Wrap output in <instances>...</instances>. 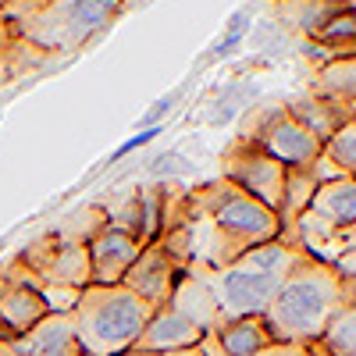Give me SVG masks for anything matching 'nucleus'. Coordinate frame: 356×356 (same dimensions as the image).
Segmentation results:
<instances>
[{
    "instance_id": "obj_1",
    "label": "nucleus",
    "mask_w": 356,
    "mask_h": 356,
    "mask_svg": "<svg viewBox=\"0 0 356 356\" xmlns=\"http://www.w3.org/2000/svg\"><path fill=\"white\" fill-rule=\"evenodd\" d=\"M349 303H356V282L339 278L332 264L303 257L260 317L278 346H307Z\"/></svg>"
},
{
    "instance_id": "obj_2",
    "label": "nucleus",
    "mask_w": 356,
    "mask_h": 356,
    "mask_svg": "<svg viewBox=\"0 0 356 356\" xmlns=\"http://www.w3.org/2000/svg\"><path fill=\"white\" fill-rule=\"evenodd\" d=\"M307 253L300 246L289 243H264L246 250L243 257H235L225 267H186L189 275H196L211 300L218 303V314L225 321L232 317H260L267 310V303L275 300V292L282 289V282L292 275V267L300 264Z\"/></svg>"
},
{
    "instance_id": "obj_3",
    "label": "nucleus",
    "mask_w": 356,
    "mask_h": 356,
    "mask_svg": "<svg viewBox=\"0 0 356 356\" xmlns=\"http://www.w3.org/2000/svg\"><path fill=\"white\" fill-rule=\"evenodd\" d=\"M150 314L125 285H86L72 310L79 356H118L132 349Z\"/></svg>"
},
{
    "instance_id": "obj_4",
    "label": "nucleus",
    "mask_w": 356,
    "mask_h": 356,
    "mask_svg": "<svg viewBox=\"0 0 356 356\" xmlns=\"http://www.w3.org/2000/svg\"><path fill=\"white\" fill-rule=\"evenodd\" d=\"M129 0H47L29 18L15 22V36L25 40L50 57L79 54L89 40H97L104 29L122 15Z\"/></svg>"
},
{
    "instance_id": "obj_5",
    "label": "nucleus",
    "mask_w": 356,
    "mask_h": 356,
    "mask_svg": "<svg viewBox=\"0 0 356 356\" xmlns=\"http://www.w3.org/2000/svg\"><path fill=\"white\" fill-rule=\"evenodd\" d=\"M0 278L22 282L29 289H86L89 285V253L86 243L65 239L57 228L36 235L33 243H25L11 260L0 264Z\"/></svg>"
},
{
    "instance_id": "obj_6",
    "label": "nucleus",
    "mask_w": 356,
    "mask_h": 356,
    "mask_svg": "<svg viewBox=\"0 0 356 356\" xmlns=\"http://www.w3.org/2000/svg\"><path fill=\"white\" fill-rule=\"evenodd\" d=\"M243 139L253 143L257 150H264L267 157H275L282 168H314V161L321 157V146H324L285 107H271V111L257 114L250 129L243 132Z\"/></svg>"
},
{
    "instance_id": "obj_7",
    "label": "nucleus",
    "mask_w": 356,
    "mask_h": 356,
    "mask_svg": "<svg viewBox=\"0 0 356 356\" xmlns=\"http://www.w3.org/2000/svg\"><path fill=\"white\" fill-rule=\"evenodd\" d=\"M221 178L232 182L235 189H243L246 196L260 200L267 211H275V214L282 211L285 168L275 157H267L264 150H257L253 143H246L243 136L221 154Z\"/></svg>"
},
{
    "instance_id": "obj_8",
    "label": "nucleus",
    "mask_w": 356,
    "mask_h": 356,
    "mask_svg": "<svg viewBox=\"0 0 356 356\" xmlns=\"http://www.w3.org/2000/svg\"><path fill=\"white\" fill-rule=\"evenodd\" d=\"M178 278H182V267H178L157 243H146L139 250V257L132 260V267L125 271L122 285L129 292H136L150 310H161V307H168Z\"/></svg>"
},
{
    "instance_id": "obj_9",
    "label": "nucleus",
    "mask_w": 356,
    "mask_h": 356,
    "mask_svg": "<svg viewBox=\"0 0 356 356\" xmlns=\"http://www.w3.org/2000/svg\"><path fill=\"white\" fill-rule=\"evenodd\" d=\"M143 243L136 235L114 228V225H100V232L86 243L89 253V285H122L125 271L132 267V260L139 257Z\"/></svg>"
},
{
    "instance_id": "obj_10",
    "label": "nucleus",
    "mask_w": 356,
    "mask_h": 356,
    "mask_svg": "<svg viewBox=\"0 0 356 356\" xmlns=\"http://www.w3.org/2000/svg\"><path fill=\"white\" fill-rule=\"evenodd\" d=\"M203 332L196 324H189L182 314H175L171 307H161L150 314L146 328L139 332L136 339V349H146V353H157V356H168V353H182V349H193L200 346Z\"/></svg>"
},
{
    "instance_id": "obj_11",
    "label": "nucleus",
    "mask_w": 356,
    "mask_h": 356,
    "mask_svg": "<svg viewBox=\"0 0 356 356\" xmlns=\"http://www.w3.org/2000/svg\"><path fill=\"white\" fill-rule=\"evenodd\" d=\"M15 349L22 356H79L72 314H47L40 324L15 339Z\"/></svg>"
},
{
    "instance_id": "obj_12",
    "label": "nucleus",
    "mask_w": 356,
    "mask_h": 356,
    "mask_svg": "<svg viewBox=\"0 0 356 356\" xmlns=\"http://www.w3.org/2000/svg\"><path fill=\"white\" fill-rule=\"evenodd\" d=\"M282 107H285V111H289L307 132H314L321 143H324V139H332L346 122H353V118H356L353 107L332 104V100L314 97V93H296V97H289Z\"/></svg>"
},
{
    "instance_id": "obj_13",
    "label": "nucleus",
    "mask_w": 356,
    "mask_h": 356,
    "mask_svg": "<svg viewBox=\"0 0 356 356\" xmlns=\"http://www.w3.org/2000/svg\"><path fill=\"white\" fill-rule=\"evenodd\" d=\"M353 0H275V15L289 33L303 36L307 43L328 25L335 15L349 11Z\"/></svg>"
},
{
    "instance_id": "obj_14",
    "label": "nucleus",
    "mask_w": 356,
    "mask_h": 356,
    "mask_svg": "<svg viewBox=\"0 0 356 356\" xmlns=\"http://www.w3.org/2000/svg\"><path fill=\"white\" fill-rule=\"evenodd\" d=\"M168 307H171L175 314H182L189 324H196V328H200L203 335L218 332L221 324H225V317L218 314V303L211 300L207 285H203L196 275H189V271H182V278L175 282V292H171Z\"/></svg>"
},
{
    "instance_id": "obj_15",
    "label": "nucleus",
    "mask_w": 356,
    "mask_h": 356,
    "mask_svg": "<svg viewBox=\"0 0 356 356\" xmlns=\"http://www.w3.org/2000/svg\"><path fill=\"white\" fill-rule=\"evenodd\" d=\"M47 303H43V296L36 289H29L22 282H8V278H0V324L18 339L25 335L33 324H40L47 317Z\"/></svg>"
},
{
    "instance_id": "obj_16",
    "label": "nucleus",
    "mask_w": 356,
    "mask_h": 356,
    "mask_svg": "<svg viewBox=\"0 0 356 356\" xmlns=\"http://www.w3.org/2000/svg\"><path fill=\"white\" fill-rule=\"evenodd\" d=\"M211 339H214L221 356H253L267 346H275L264 317H232L218 332H211Z\"/></svg>"
},
{
    "instance_id": "obj_17",
    "label": "nucleus",
    "mask_w": 356,
    "mask_h": 356,
    "mask_svg": "<svg viewBox=\"0 0 356 356\" xmlns=\"http://www.w3.org/2000/svg\"><path fill=\"white\" fill-rule=\"evenodd\" d=\"M310 93L356 111V57L353 54H342V57L324 61L317 68L314 82H310Z\"/></svg>"
},
{
    "instance_id": "obj_18",
    "label": "nucleus",
    "mask_w": 356,
    "mask_h": 356,
    "mask_svg": "<svg viewBox=\"0 0 356 356\" xmlns=\"http://www.w3.org/2000/svg\"><path fill=\"white\" fill-rule=\"evenodd\" d=\"M307 353L310 356H356V303L342 307L324 324V332L314 342H307Z\"/></svg>"
},
{
    "instance_id": "obj_19",
    "label": "nucleus",
    "mask_w": 356,
    "mask_h": 356,
    "mask_svg": "<svg viewBox=\"0 0 356 356\" xmlns=\"http://www.w3.org/2000/svg\"><path fill=\"white\" fill-rule=\"evenodd\" d=\"M47 65H57V57H50V54H43L36 47H29L25 40H15L8 47H0V86L15 82L25 72H40Z\"/></svg>"
},
{
    "instance_id": "obj_20",
    "label": "nucleus",
    "mask_w": 356,
    "mask_h": 356,
    "mask_svg": "<svg viewBox=\"0 0 356 356\" xmlns=\"http://www.w3.org/2000/svg\"><path fill=\"white\" fill-rule=\"evenodd\" d=\"M321 161H328L339 175L356 178V118H353V122H346L332 139H324Z\"/></svg>"
},
{
    "instance_id": "obj_21",
    "label": "nucleus",
    "mask_w": 356,
    "mask_h": 356,
    "mask_svg": "<svg viewBox=\"0 0 356 356\" xmlns=\"http://www.w3.org/2000/svg\"><path fill=\"white\" fill-rule=\"evenodd\" d=\"M253 356H310L307 353V346H267V349H260V353H253Z\"/></svg>"
},
{
    "instance_id": "obj_22",
    "label": "nucleus",
    "mask_w": 356,
    "mask_h": 356,
    "mask_svg": "<svg viewBox=\"0 0 356 356\" xmlns=\"http://www.w3.org/2000/svg\"><path fill=\"white\" fill-rule=\"evenodd\" d=\"M18 36H15V29L4 22V18H0V47H8V43H15Z\"/></svg>"
},
{
    "instance_id": "obj_23",
    "label": "nucleus",
    "mask_w": 356,
    "mask_h": 356,
    "mask_svg": "<svg viewBox=\"0 0 356 356\" xmlns=\"http://www.w3.org/2000/svg\"><path fill=\"white\" fill-rule=\"evenodd\" d=\"M0 356H22L15 349V339H0Z\"/></svg>"
},
{
    "instance_id": "obj_24",
    "label": "nucleus",
    "mask_w": 356,
    "mask_h": 356,
    "mask_svg": "<svg viewBox=\"0 0 356 356\" xmlns=\"http://www.w3.org/2000/svg\"><path fill=\"white\" fill-rule=\"evenodd\" d=\"M118 356H157V353H146V349H136V346H132V349H125V353H118Z\"/></svg>"
},
{
    "instance_id": "obj_25",
    "label": "nucleus",
    "mask_w": 356,
    "mask_h": 356,
    "mask_svg": "<svg viewBox=\"0 0 356 356\" xmlns=\"http://www.w3.org/2000/svg\"><path fill=\"white\" fill-rule=\"evenodd\" d=\"M168 356H203V349H200V346H193V349H182V353H168Z\"/></svg>"
},
{
    "instance_id": "obj_26",
    "label": "nucleus",
    "mask_w": 356,
    "mask_h": 356,
    "mask_svg": "<svg viewBox=\"0 0 356 356\" xmlns=\"http://www.w3.org/2000/svg\"><path fill=\"white\" fill-rule=\"evenodd\" d=\"M0 4H4V0H0Z\"/></svg>"
}]
</instances>
